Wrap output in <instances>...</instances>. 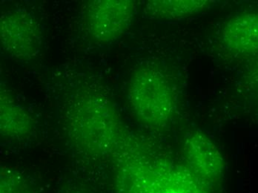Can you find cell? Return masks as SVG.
I'll return each instance as SVG.
<instances>
[{"instance_id": "obj_1", "label": "cell", "mask_w": 258, "mask_h": 193, "mask_svg": "<svg viewBox=\"0 0 258 193\" xmlns=\"http://www.w3.org/2000/svg\"><path fill=\"white\" fill-rule=\"evenodd\" d=\"M128 100L137 117L152 126L167 124L174 117L177 104L171 83L155 69H142L133 75Z\"/></svg>"}, {"instance_id": "obj_2", "label": "cell", "mask_w": 258, "mask_h": 193, "mask_svg": "<svg viewBox=\"0 0 258 193\" xmlns=\"http://www.w3.org/2000/svg\"><path fill=\"white\" fill-rule=\"evenodd\" d=\"M119 175V193H208L187 166L147 164L129 168Z\"/></svg>"}, {"instance_id": "obj_3", "label": "cell", "mask_w": 258, "mask_h": 193, "mask_svg": "<svg viewBox=\"0 0 258 193\" xmlns=\"http://www.w3.org/2000/svg\"><path fill=\"white\" fill-rule=\"evenodd\" d=\"M129 1H93L85 9L84 28L93 42L105 44L122 35L133 17Z\"/></svg>"}, {"instance_id": "obj_4", "label": "cell", "mask_w": 258, "mask_h": 193, "mask_svg": "<svg viewBox=\"0 0 258 193\" xmlns=\"http://www.w3.org/2000/svg\"><path fill=\"white\" fill-rule=\"evenodd\" d=\"M0 29L2 45L9 55L28 59L38 52L42 32L31 14L23 10L7 12L2 17Z\"/></svg>"}, {"instance_id": "obj_5", "label": "cell", "mask_w": 258, "mask_h": 193, "mask_svg": "<svg viewBox=\"0 0 258 193\" xmlns=\"http://www.w3.org/2000/svg\"><path fill=\"white\" fill-rule=\"evenodd\" d=\"M187 167L207 187L221 181L224 174L223 156L213 141L201 132H193L183 148Z\"/></svg>"}, {"instance_id": "obj_6", "label": "cell", "mask_w": 258, "mask_h": 193, "mask_svg": "<svg viewBox=\"0 0 258 193\" xmlns=\"http://www.w3.org/2000/svg\"><path fill=\"white\" fill-rule=\"evenodd\" d=\"M89 109L83 114L73 113L70 123L74 136L90 152H105L117 134V123L109 110Z\"/></svg>"}, {"instance_id": "obj_7", "label": "cell", "mask_w": 258, "mask_h": 193, "mask_svg": "<svg viewBox=\"0 0 258 193\" xmlns=\"http://www.w3.org/2000/svg\"><path fill=\"white\" fill-rule=\"evenodd\" d=\"M223 40L229 49L241 53L258 50V14H243L229 20L223 30Z\"/></svg>"}, {"instance_id": "obj_8", "label": "cell", "mask_w": 258, "mask_h": 193, "mask_svg": "<svg viewBox=\"0 0 258 193\" xmlns=\"http://www.w3.org/2000/svg\"><path fill=\"white\" fill-rule=\"evenodd\" d=\"M209 4L207 1H154L149 3L147 10L159 18H183L205 10Z\"/></svg>"}, {"instance_id": "obj_9", "label": "cell", "mask_w": 258, "mask_h": 193, "mask_svg": "<svg viewBox=\"0 0 258 193\" xmlns=\"http://www.w3.org/2000/svg\"><path fill=\"white\" fill-rule=\"evenodd\" d=\"M2 133L11 137H24L32 128V120L21 109L14 106L1 108Z\"/></svg>"}, {"instance_id": "obj_10", "label": "cell", "mask_w": 258, "mask_h": 193, "mask_svg": "<svg viewBox=\"0 0 258 193\" xmlns=\"http://www.w3.org/2000/svg\"><path fill=\"white\" fill-rule=\"evenodd\" d=\"M1 193H33L26 183L16 177L2 178Z\"/></svg>"}, {"instance_id": "obj_11", "label": "cell", "mask_w": 258, "mask_h": 193, "mask_svg": "<svg viewBox=\"0 0 258 193\" xmlns=\"http://www.w3.org/2000/svg\"><path fill=\"white\" fill-rule=\"evenodd\" d=\"M73 193H83V192H73Z\"/></svg>"}]
</instances>
